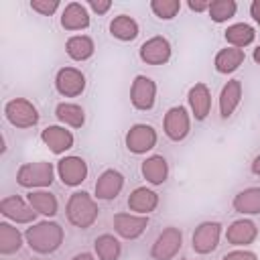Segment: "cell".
<instances>
[{"instance_id":"obj_9","label":"cell","mask_w":260,"mask_h":260,"mask_svg":"<svg viewBox=\"0 0 260 260\" xmlns=\"http://www.w3.org/2000/svg\"><path fill=\"white\" fill-rule=\"evenodd\" d=\"M130 102L140 112L152 110L156 102V83L146 75H136L130 87Z\"/></svg>"},{"instance_id":"obj_40","label":"cell","mask_w":260,"mask_h":260,"mask_svg":"<svg viewBox=\"0 0 260 260\" xmlns=\"http://www.w3.org/2000/svg\"><path fill=\"white\" fill-rule=\"evenodd\" d=\"M71 260H95V258H93L89 252H79V254H75Z\"/></svg>"},{"instance_id":"obj_26","label":"cell","mask_w":260,"mask_h":260,"mask_svg":"<svg viewBox=\"0 0 260 260\" xmlns=\"http://www.w3.org/2000/svg\"><path fill=\"white\" fill-rule=\"evenodd\" d=\"M138 32H140L138 22L128 14H118L110 22V35L114 39H118V41H124V43L134 41L138 37Z\"/></svg>"},{"instance_id":"obj_20","label":"cell","mask_w":260,"mask_h":260,"mask_svg":"<svg viewBox=\"0 0 260 260\" xmlns=\"http://www.w3.org/2000/svg\"><path fill=\"white\" fill-rule=\"evenodd\" d=\"M61 26L65 30H83L89 26V12L81 2H69L61 12Z\"/></svg>"},{"instance_id":"obj_4","label":"cell","mask_w":260,"mask_h":260,"mask_svg":"<svg viewBox=\"0 0 260 260\" xmlns=\"http://www.w3.org/2000/svg\"><path fill=\"white\" fill-rule=\"evenodd\" d=\"M4 116L14 128H32L39 122L37 106L26 98H14L4 104Z\"/></svg>"},{"instance_id":"obj_7","label":"cell","mask_w":260,"mask_h":260,"mask_svg":"<svg viewBox=\"0 0 260 260\" xmlns=\"http://www.w3.org/2000/svg\"><path fill=\"white\" fill-rule=\"evenodd\" d=\"M156 130L150 126V124H134L130 126V130L126 132V148L132 152V154H144L148 150H152L156 146Z\"/></svg>"},{"instance_id":"obj_8","label":"cell","mask_w":260,"mask_h":260,"mask_svg":"<svg viewBox=\"0 0 260 260\" xmlns=\"http://www.w3.org/2000/svg\"><path fill=\"white\" fill-rule=\"evenodd\" d=\"M219 236H221V223L219 221H203L195 228L191 246L193 252L197 254H211L219 246Z\"/></svg>"},{"instance_id":"obj_37","label":"cell","mask_w":260,"mask_h":260,"mask_svg":"<svg viewBox=\"0 0 260 260\" xmlns=\"http://www.w3.org/2000/svg\"><path fill=\"white\" fill-rule=\"evenodd\" d=\"M209 0H189L187 2V6L193 10V12H205V10H209Z\"/></svg>"},{"instance_id":"obj_13","label":"cell","mask_w":260,"mask_h":260,"mask_svg":"<svg viewBox=\"0 0 260 260\" xmlns=\"http://www.w3.org/2000/svg\"><path fill=\"white\" fill-rule=\"evenodd\" d=\"M114 230L120 238L124 240H136L140 238L146 228H148V215H138V213H116L114 219Z\"/></svg>"},{"instance_id":"obj_32","label":"cell","mask_w":260,"mask_h":260,"mask_svg":"<svg viewBox=\"0 0 260 260\" xmlns=\"http://www.w3.org/2000/svg\"><path fill=\"white\" fill-rule=\"evenodd\" d=\"M236 10H238V4L234 0H213L209 4V18L213 22H228L232 16H236Z\"/></svg>"},{"instance_id":"obj_41","label":"cell","mask_w":260,"mask_h":260,"mask_svg":"<svg viewBox=\"0 0 260 260\" xmlns=\"http://www.w3.org/2000/svg\"><path fill=\"white\" fill-rule=\"evenodd\" d=\"M252 59H254V61H256V63L260 65V45H258V47L254 49V53H252Z\"/></svg>"},{"instance_id":"obj_42","label":"cell","mask_w":260,"mask_h":260,"mask_svg":"<svg viewBox=\"0 0 260 260\" xmlns=\"http://www.w3.org/2000/svg\"><path fill=\"white\" fill-rule=\"evenodd\" d=\"M30 260H39V258H30Z\"/></svg>"},{"instance_id":"obj_39","label":"cell","mask_w":260,"mask_h":260,"mask_svg":"<svg viewBox=\"0 0 260 260\" xmlns=\"http://www.w3.org/2000/svg\"><path fill=\"white\" fill-rule=\"evenodd\" d=\"M250 171H252L256 177H260V154L254 156V160H252V165H250Z\"/></svg>"},{"instance_id":"obj_23","label":"cell","mask_w":260,"mask_h":260,"mask_svg":"<svg viewBox=\"0 0 260 260\" xmlns=\"http://www.w3.org/2000/svg\"><path fill=\"white\" fill-rule=\"evenodd\" d=\"M26 201L30 203V207H32L37 213H41V215H45V217H53V215H57V211H59V201H57V197H55L51 191H45V189H35V191H30V193L26 195Z\"/></svg>"},{"instance_id":"obj_1","label":"cell","mask_w":260,"mask_h":260,"mask_svg":"<svg viewBox=\"0 0 260 260\" xmlns=\"http://www.w3.org/2000/svg\"><path fill=\"white\" fill-rule=\"evenodd\" d=\"M65 238L63 228L57 221H39V223H30V228H26L24 232V240L26 246L37 252V254H53L61 248Z\"/></svg>"},{"instance_id":"obj_29","label":"cell","mask_w":260,"mask_h":260,"mask_svg":"<svg viewBox=\"0 0 260 260\" xmlns=\"http://www.w3.org/2000/svg\"><path fill=\"white\" fill-rule=\"evenodd\" d=\"M55 116L59 122H63L65 126H71V128H81L85 124V112L79 104L61 102L55 106Z\"/></svg>"},{"instance_id":"obj_36","label":"cell","mask_w":260,"mask_h":260,"mask_svg":"<svg viewBox=\"0 0 260 260\" xmlns=\"http://www.w3.org/2000/svg\"><path fill=\"white\" fill-rule=\"evenodd\" d=\"M87 6H89L93 12H98V14H106V12L112 8V2H110V0H89Z\"/></svg>"},{"instance_id":"obj_16","label":"cell","mask_w":260,"mask_h":260,"mask_svg":"<svg viewBox=\"0 0 260 260\" xmlns=\"http://www.w3.org/2000/svg\"><path fill=\"white\" fill-rule=\"evenodd\" d=\"M41 140L43 144L53 152V154H63L67 152L75 138L71 134V130H67L65 126H47L43 132H41Z\"/></svg>"},{"instance_id":"obj_24","label":"cell","mask_w":260,"mask_h":260,"mask_svg":"<svg viewBox=\"0 0 260 260\" xmlns=\"http://www.w3.org/2000/svg\"><path fill=\"white\" fill-rule=\"evenodd\" d=\"M246 55H244V49H236V47H225L221 49L215 59H213V65H215V71L217 73H234L236 69H240V65L244 63Z\"/></svg>"},{"instance_id":"obj_12","label":"cell","mask_w":260,"mask_h":260,"mask_svg":"<svg viewBox=\"0 0 260 260\" xmlns=\"http://www.w3.org/2000/svg\"><path fill=\"white\" fill-rule=\"evenodd\" d=\"M55 89L63 98H77L85 89V75L75 67H61L55 75Z\"/></svg>"},{"instance_id":"obj_27","label":"cell","mask_w":260,"mask_h":260,"mask_svg":"<svg viewBox=\"0 0 260 260\" xmlns=\"http://www.w3.org/2000/svg\"><path fill=\"white\" fill-rule=\"evenodd\" d=\"M65 51H67V55L73 61H87L93 55L95 45H93V39L91 37H87V35H75V37H69L67 39Z\"/></svg>"},{"instance_id":"obj_2","label":"cell","mask_w":260,"mask_h":260,"mask_svg":"<svg viewBox=\"0 0 260 260\" xmlns=\"http://www.w3.org/2000/svg\"><path fill=\"white\" fill-rule=\"evenodd\" d=\"M65 215L71 225H75L79 230H87L98 221L100 207H98V201L87 191H75L67 199Z\"/></svg>"},{"instance_id":"obj_10","label":"cell","mask_w":260,"mask_h":260,"mask_svg":"<svg viewBox=\"0 0 260 260\" xmlns=\"http://www.w3.org/2000/svg\"><path fill=\"white\" fill-rule=\"evenodd\" d=\"M57 175L65 187H77L87 177V162L81 156H63L57 162Z\"/></svg>"},{"instance_id":"obj_19","label":"cell","mask_w":260,"mask_h":260,"mask_svg":"<svg viewBox=\"0 0 260 260\" xmlns=\"http://www.w3.org/2000/svg\"><path fill=\"white\" fill-rule=\"evenodd\" d=\"M187 100H189V108L195 116V120H205L211 112V91L205 83H195L189 93H187Z\"/></svg>"},{"instance_id":"obj_35","label":"cell","mask_w":260,"mask_h":260,"mask_svg":"<svg viewBox=\"0 0 260 260\" xmlns=\"http://www.w3.org/2000/svg\"><path fill=\"white\" fill-rule=\"evenodd\" d=\"M221 260H258V256L250 250H234V252H228Z\"/></svg>"},{"instance_id":"obj_33","label":"cell","mask_w":260,"mask_h":260,"mask_svg":"<svg viewBox=\"0 0 260 260\" xmlns=\"http://www.w3.org/2000/svg\"><path fill=\"white\" fill-rule=\"evenodd\" d=\"M150 10L160 20H173L181 10V0H152Z\"/></svg>"},{"instance_id":"obj_34","label":"cell","mask_w":260,"mask_h":260,"mask_svg":"<svg viewBox=\"0 0 260 260\" xmlns=\"http://www.w3.org/2000/svg\"><path fill=\"white\" fill-rule=\"evenodd\" d=\"M30 8L43 16H51L59 8V0H30Z\"/></svg>"},{"instance_id":"obj_31","label":"cell","mask_w":260,"mask_h":260,"mask_svg":"<svg viewBox=\"0 0 260 260\" xmlns=\"http://www.w3.org/2000/svg\"><path fill=\"white\" fill-rule=\"evenodd\" d=\"M20 248H22V234L14 225L2 221L0 223V254L8 256V254L18 252Z\"/></svg>"},{"instance_id":"obj_22","label":"cell","mask_w":260,"mask_h":260,"mask_svg":"<svg viewBox=\"0 0 260 260\" xmlns=\"http://www.w3.org/2000/svg\"><path fill=\"white\" fill-rule=\"evenodd\" d=\"M242 102V81L240 79H230L219 93V114L221 118H230L236 108Z\"/></svg>"},{"instance_id":"obj_38","label":"cell","mask_w":260,"mask_h":260,"mask_svg":"<svg viewBox=\"0 0 260 260\" xmlns=\"http://www.w3.org/2000/svg\"><path fill=\"white\" fill-rule=\"evenodd\" d=\"M250 14H252V18H254L256 22H260V0H254V2L250 4Z\"/></svg>"},{"instance_id":"obj_5","label":"cell","mask_w":260,"mask_h":260,"mask_svg":"<svg viewBox=\"0 0 260 260\" xmlns=\"http://www.w3.org/2000/svg\"><path fill=\"white\" fill-rule=\"evenodd\" d=\"M181 246H183V232L175 225H169L156 236L150 248V256L152 260H173L179 254Z\"/></svg>"},{"instance_id":"obj_21","label":"cell","mask_w":260,"mask_h":260,"mask_svg":"<svg viewBox=\"0 0 260 260\" xmlns=\"http://www.w3.org/2000/svg\"><path fill=\"white\" fill-rule=\"evenodd\" d=\"M140 173L146 179V183L150 185H162L169 177V162L162 154H152L148 158L142 160L140 165Z\"/></svg>"},{"instance_id":"obj_15","label":"cell","mask_w":260,"mask_h":260,"mask_svg":"<svg viewBox=\"0 0 260 260\" xmlns=\"http://www.w3.org/2000/svg\"><path fill=\"white\" fill-rule=\"evenodd\" d=\"M124 189V175L116 169H106L95 181V197L102 201H112Z\"/></svg>"},{"instance_id":"obj_25","label":"cell","mask_w":260,"mask_h":260,"mask_svg":"<svg viewBox=\"0 0 260 260\" xmlns=\"http://www.w3.org/2000/svg\"><path fill=\"white\" fill-rule=\"evenodd\" d=\"M234 209L242 215H256L260 213V187H248L242 189L234 201H232Z\"/></svg>"},{"instance_id":"obj_43","label":"cell","mask_w":260,"mask_h":260,"mask_svg":"<svg viewBox=\"0 0 260 260\" xmlns=\"http://www.w3.org/2000/svg\"><path fill=\"white\" fill-rule=\"evenodd\" d=\"M185 260H193V258H185Z\"/></svg>"},{"instance_id":"obj_28","label":"cell","mask_w":260,"mask_h":260,"mask_svg":"<svg viewBox=\"0 0 260 260\" xmlns=\"http://www.w3.org/2000/svg\"><path fill=\"white\" fill-rule=\"evenodd\" d=\"M223 37H225V41H228L232 47L244 49V47H248V45L254 43L256 30H254L250 24H246V22H236V24H230V26L225 28Z\"/></svg>"},{"instance_id":"obj_18","label":"cell","mask_w":260,"mask_h":260,"mask_svg":"<svg viewBox=\"0 0 260 260\" xmlns=\"http://www.w3.org/2000/svg\"><path fill=\"white\" fill-rule=\"evenodd\" d=\"M128 209L138 215H148L158 207V193H154L148 187H136L128 195Z\"/></svg>"},{"instance_id":"obj_17","label":"cell","mask_w":260,"mask_h":260,"mask_svg":"<svg viewBox=\"0 0 260 260\" xmlns=\"http://www.w3.org/2000/svg\"><path fill=\"white\" fill-rule=\"evenodd\" d=\"M258 238V228L252 219H236L225 230V240L232 246H248Z\"/></svg>"},{"instance_id":"obj_14","label":"cell","mask_w":260,"mask_h":260,"mask_svg":"<svg viewBox=\"0 0 260 260\" xmlns=\"http://www.w3.org/2000/svg\"><path fill=\"white\" fill-rule=\"evenodd\" d=\"M138 55L146 65H165L171 59V43L160 35L150 37L140 45Z\"/></svg>"},{"instance_id":"obj_30","label":"cell","mask_w":260,"mask_h":260,"mask_svg":"<svg viewBox=\"0 0 260 260\" xmlns=\"http://www.w3.org/2000/svg\"><path fill=\"white\" fill-rule=\"evenodd\" d=\"M93 250L98 260H118L122 254V244L112 234H102L93 240Z\"/></svg>"},{"instance_id":"obj_6","label":"cell","mask_w":260,"mask_h":260,"mask_svg":"<svg viewBox=\"0 0 260 260\" xmlns=\"http://www.w3.org/2000/svg\"><path fill=\"white\" fill-rule=\"evenodd\" d=\"M162 130L167 134L169 140L179 142L183 138H187L189 130H191V118L187 114L185 106H173L167 110L165 120H162Z\"/></svg>"},{"instance_id":"obj_3","label":"cell","mask_w":260,"mask_h":260,"mask_svg":"<svg viewBox=\"0 0 260 260\" xmlns=\"http://www.w3.org/2000/svg\"><path fill=\"white\" fill-rule=\"evenodd\" d=\"M55 179V167L53 162L47 160H37V162H24L16 171V183L24 189H45L53 183Z\"/></svg>"},{"instance_id":"obj_11","label":"cell","mask_w":260,"mask_h":260,"mask_svg":"<svg viewBox=\"0 0 260 260\" xmlns=\"http://www.w3.org/2000/svg\"><path fill=\"white\" fill-rule=\"evenodd\" d=\"M0 213L14 223H32L37 219V211L24 201L20 195H8L0 201Z\"/></svg>"}]
</instances>
